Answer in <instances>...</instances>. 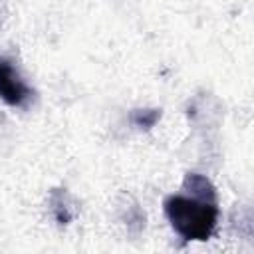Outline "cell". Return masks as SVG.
I'll list each match as a JSON object with an SVG mask.
<instances>
[{
    "mask_svg": "<svg viewBox=\"0 0 254 254\" xmlns=\"http://www.w3.org/2000/svg\"><path fill=\"white\" fill-rule=\"evenodd\" d=\"M165 216L185 240H208L218 222L216 200L192 194H171L165 200Z\"/></svg>",
    "mask_w": 254,
    "mask_h": 254,
    "instance_id": "6da1fadb",
    "label": "cell"
},
{
    "mask_svg": "<svg viewBox=\"0 0 254 254\" xmlns=\"http://www.w3.org/2000/svg\"><path fill=\"white\" fill-rule=\"evenodd\" d=\"M32 97V89L8 60H0V99L12 107H22Z\"/></svg>",
    "mask_w": 254,
    "mask_h": 254,
    "instance_id": "7a4b0ae2",
    "label": "cell"
},
{
    "mask_svg": "<svg viewBox=\"0 0 254 254\" xmlns=\"http://www.w3.org/2000/svg\"><path fill=\"white\" fill-rule=\"evenodd\" d=\"M185 190H189V194L192 196H198V198H206V200H216V192H214V187L210 185V181L198 173H189L185 177V183H183Z\"/></svg>",
    "mask_w": 254,
    "mask_h": 254,
    "instance_id": "3957f363",
    "label": "cell"
},
{
    "mask_svg": "<svg viewBox=\"0 0 254 254\" xmlns=\"http://www.w3.org/2000/svg\"><path fill=\"white\" fill-rule=\"evenodd\" d=\"M50 202H52V212H54L56 220L60 224H67L71 220V216H73V212L69 208V202H67V194L62 192V190H54Z\"/></svg>",
    "mask_w": 254,
    "mask_h": 254,
    "instance_id": "277c9868",
    "label": "cell"
},
{
    "mask_svg": "<svg viewBox=\"0 0 254 254\" xmlns=\"http://www.w3.org/2000/svg\"><path fill=\"white\" fill-rule=\"evenodd\" d=\"M161 117L159 109H137L133 113V123L137 127H143V129H149L157 123V119Z\"/></svg>",
    "mask_w": 254,
    "mask_h": 254,
    "instance_id": "5b68a950",
    "label": "cell"
}]
</instances>
